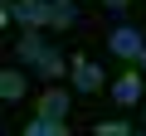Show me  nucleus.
I'll list each match as a JSON object with an SVG mask.
<instances>
[{
    "label": "nucleus",
    "mask_w": 146,
    "mask_h": 136,
    "mask_svg": "<svg viewBox=\"0 0 146 136\" xmlns=\"http://www.w3.org/2000/svg\"><path fill=\"white\" fill-rule=\"evenodd\" d=\"M107 49H112L122 63H141V53H146V39H141V29H136V24H117V29L107 34Z\"/></svg>",
    "instance_id": "f257e3e1"
},
{
    "label": "nucleus",
    "mask_w": 146,
    "mask_h": 136,
    "mask_svg": "<svg viewBox=\"0 0 146 136\" xmlns=\"http://www.w3.org/2000/svg\"><path fill=\"white\" fill-rule=\"evenodd\" d=\"M49 15H54V0H15V24H25V34L49 29Z\"/></svg>",
    "instance_id": "f03ea898"
},
{
    "label": "nucleus",
    "mask_w": 146,
    "mask_h": 136,
    "mask_svg": "<svg viewBox=\"0 0 146 136\" xmlns=\"http://www.w3.org/2000/svg\"><path fill=\"white\" fill-rule=\"evenodd\" d=\"M68 78H73V88H78V92H98V88L107 83V78H102V68H98L93 58H73Z\"/></svg>",
    "instance_id": "7ed1b4c3"
},
{
    "label": "nucleus",
    "mask_w": 146,
    "mask_h": 136,
    "mask_svg": "<svg viewBox=\"0 0 146 136\" xmlns=\"http://www.w3.org/2000/svg\"><path fill=\"white\" fill-rule=\"evenodd\" d=\"M112 102H117V107H131V102H141V73H131V68H127V73L112 83Z\"/></svg>",
    "instance_id": "20e7f679"
},
{
    "label": "nucleus",
    "mask_w": 146,
    "mask_h": 136,
    "mask_svg": "<svg viewBox=\"0 0 146 136\" xmlns=\"http://www.w3.org/2000/svg\"><path fill=\"white\" fill-rule=\"evenodd\" d=\"M68 68H73V58H68V53H58V49H49V53L34 63V73H39V78H49V83H58Z\"/></svg>",
    "instance_id": "39448f33"
},
{
    "label": "nucleus",
    "mask_w": 146,
    "mask_h": 136,
    "mask_svg": "<svg viewBox=\"0 0 146 136\" xmlns=\"http://www.w3.org/2000/svg\"><path fill=\"white\" fill-rule=\"evenodd\" d=\"M39 117H44V121H63V117H68V92H63V88H49V92L39 97Z\"/></svg>",
    "instance_id": "423d86ee"
},
{
    "label": "nucleus",
    "mask_w": 146,
    "mask_h": 136,
    "mask_svg": "<svg viewBox=\"0 0 146 136\" xmlns=\"http://www.w3.org/2000/svg\"><path fill=\"white\" fill-rule=\"evenodd\" d=\"M44 53H49L44 34H25V39H20V49H15V58H20V63H39Z\"/></svg>",
    "instance_id": "0eeeda50"
},
{
    "label": "nucleus",
    "mask_w": 146,
    "mask_h": 136,
    "mask_svg": "<svg viewBox=\"0 0 146 136\" xmlns=\"http://www.w3.org/2000/svg\"><path fill=\"white\" fill-rule=\"evenodd\" d=\"M0 97H5V102H20L25 97V73H20V68H5V73H0Z\"/></svg>",
    "instance_id": "6e6552de"
},
{
    "label": "nucleus",
    "mask_w": 146,
    "mask_h": 136,
    "mask_svg": "<svg viewBox=\"0 0 146 136\" xmlns=\"http://www.w3.org/2000/svg\"><path fill=\"white\" fill-rule=\"evenodd\" d=\"M73 20H78V0H54L49 24H54V29H73Z\"/></svg>",
    "instance_id": "1a4fd4ad"
},
{
    "label": "nucleus",
    "mask_w": 146,
    "mask_h": 136,
    "mask_svg": "<svg viewBox=\"0 0 146 136\" xmlns=\"http://www.w3.org/2000/svg\"><path fill=\"white\" fill-rule=\"evenodd\" d=\"M93 136H131V126H127V121H98Z\"/></svg>",
    "instance_id": "9d476101"
},
{
    "label": "nucleus",
    "mask_w": 146,
    "mask_h": 136,
    "mask_svg": "<svg viewBox=\"0 0 146 136\" xmlns=\"http://www.w3.org/2000/svg\"><path fill=\"white\" fill-rule=\"evenodd\" d=\"M20 136H49V121H44V117H34V121H29Z\"/></svg>",
    "instance_id": "9b49d317"
},
{
    "label": "nucleus",
    "mask_w": 146,
    "mask_h": 136,
    "mask_svg": "<svg viewBox=\"0 0 146 136\" xmlns=\"http://www.w3.org/2000/svg\"><path fill=\"white\" fill-rule=\"evenodd\" d=\"M102 5H107V10H127L131 0H102Z\"/></svg>",
    "instance_id": "f8f14e48"
},
{
    "label": "nucleus",
    "mask_w": 146,
    "mask_h": 136,
    "mask_svg": "<svg viewBox=\"0 0 146 136\" xmlns=\"http://www.w3.org/2000/svg\"><path fill=\"white\" fill-rule=\"evenodd\" d=\"M131 136H146V131H131Z\"/></svg>",
    "instance_id": "ddd939ff"
},
{
    "label": "nucleus",
    "mask_w": 146,
    "mask_h": 136,
    "mask_svg": "<svg viewBox=\"0 0 146 136\" xmlns=\"http://www.w3.org/2000/svg\"><path fill=\"white\" fill-rule=\"evenodd\" d=\"M141 68H146V53H141Z\"/></svg>",
    "instance_id": "4468645a"
}]
</instances>
